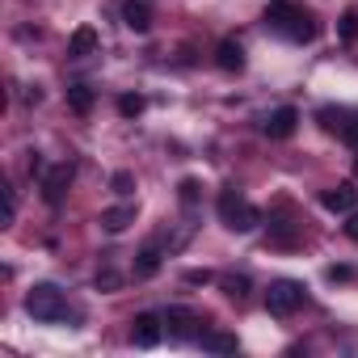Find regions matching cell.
Instances as JSON below:
<instances>
[{
  "mask_svg": "<svg viewBox=\"0 0 358 358\" xmlns=\"http://www.w3.org/2000/svg\"><path fill=\"white\" fill-rule=\"evenodd\" d=\"M266 26L278 30L287 43H312L320 34L316 17L303 5H295V0H270V5H266Z\"/></svg>",
  "mask_w": 358,
  "mask_h": 358,
  "instance_id": "cell-1",
  "label": "cell"
},
{
  "mask_svg": "<svg viewBox=\"0 0 358 358\" xmlns=\"http://www.w3.org/2000/svg\"><path fill=\"white\" fill-rule=\"evenodd\" d=\"M215 207H220V220H224L228 232H241V236H245V232H253V228L262 224V211H257L253 203H245V194H241L236 186H224Z\"/></svg>",
  "mask_w": 358,
  "mask_h": 358,
  "instance_id": "cell-2",
  "label": "cell"
},
{
  "mask_svg": "<svg viewBox=\"0 0 358 358\" xmlns=\"http://www.w3.org/2000/svg\"><path fill=\"white\" fill-rule=\"evenodd\" d=\"M26 312H30L34 320H43V324H55V320L68 316V299H64L59 287L38 282V287H30V295H26Z\"/></svg>",
  "mask_w": 358,
  "mask_h": 358,
  "instance_id": "cell-3",
  "label": "cell"
},
{
  "mask_svg": "<svg viewBox=\"0 0 358 358\" xmlns=\"http://www.w3.org/2000/svg\"><path fill=\"white\" fill-rule=\"evenodd\" d=\"M303 303H308V291H303V282H295V278H278V282H270V291H266L270 316H291V312H299Z\"/></svg>",
  "mask_w": 358,
  "mask_h": 358,
  "instance_id": "cell-4",
  "label": "cell"
},
{
  "mask_svg": "<svg viewBox=\"0 0 358 358\" xmlns=\"http://www.w3.org/2000/svg\"><path fill=\"white\" fill-rule=\"evenodd\" d=\"M164 329L173 341H199L203 337V316L194 308H169L164 312Z\"/></svg>",
  "mask_w": 358,
  "mask_h": 358,
  "instance_id": "cell-5",
  "label": "cell"
},
{
  "mask_svg": "<svg viewBox=\"0 0 358 358\" xmlns=\"http://www.w3.org/2000/svg\"><path fill=\"white\" fill-rule=\"evenodd\" d=\"M72 177H76V164H55V169L43 173V199H47L51 207L64 203V194H68V186H72Z\"/></svg>",
  "mask_w": 358,
  "mask_h": 358,
  "instance_id": "cell-6",
  "label": "cell"
},
{
  "mask_svg": "<svg viewBox=\"0 0 358 358\" xmlns=\"http://www.w3.org/2000/svg\"><path fill=\"white\" fill-rule=\"evenodd\" d=\"M160 337H164V316H156V312H139V316L131 320V341H135L139 350H152Z\"/></svg>",
  "mask_w": 358,
  "mask_h": 358,
  "instance_id": "cell-7",
  "label": "cell"
},
{
  "mask_svg": "<svg viewBox=\"0 0 358 358\" xmlns=\"http://www.w3.org/2000/svg\"><path fill=\"white\" fill-rule=\"evenodd\" d=\"M295 127H299V110H295V106H278V110L266 118V127H262V131H266L270 139H291V135H295Z\"/></svg>",
  "mask_w": 358,
  "mask_h": 358,
  "instance_id": "cell-8",
  "label": "cell"
},
{
  "mask_svg": "<svg viewBox=\"0 0 358 358\" xmlns=\"http://www.w3.org/2000/svg\"><path fill=\"white\" fill-rule=\"evenodd\" d=\"M320 207L333 211V215H350V211L358 207V190H354V186H333V190L320 194Z\"/></svg>",
  "mask_w": 358,
  "mask_h": 358,
  "instance_id": "cell-9",
  "label": "cell"
},
{
  "mask_svg": "<svg viewBox=\"0 0 358 358\" xmlns=\"http://www.w3.org/2000/svg\"><path fill=\"white\" fill-rule=\"evenodd\" d=\"M122 26L135 30V34L152 30V5H148V0H127V5H122Z\"/></svg>",
  "mask_w": 358,
  "mask_h": 358,
  "instance_id": "cell-10",
  "label": "cell"
},
{
  "mask_svg": "<svg viewBox=\"0 0 358 358\" xmlns=\"http://www.w3.org/2000/svg\"><path fill=\"white\" fill-rule=\"evenodd\" d=\"M68 55H72V59H89V55H97V30H93V26H76L72 38H68Z\"/></svg>",
  "mask_w": 358,
  "mask_h": 358,
  "instance_id": "cell-11",
  "label": "cell"
},
{
  "mask_svg": "<svg viewBox=\"0 0 358 358\" xmlns=\"http://www.w3.org/2000/svg\"><path fill=\"white\" fill-rule=\"evenodd\" d=\"M160 262H164V257H160V245H143V249L135 253L131 274H135V278H156V274H160Z\"/></svg>",
  "mask_w": 358,
  "mask_h": 358,
  "instance_id": "cell-12",
  "label": "cell"
},
{
  "mask_svg": "<svg viewBox=\"0 0 358 358\" xmlns=\"http://www.w3.org/2000/svg\"><path fill=\"white\" fill-rule=\"evenodd\" d=\"M215 64H220L224 72H241V68H245V47H241L236 38H224V43L215 47Z\"/></svg>",
  "mask_w": 358,
  "mask_h": 358,
  "instance_id": "cell-13",
  "label": "cell"
},
{
  "mask_svg": "<svg viewBox=\"0 0 358 358\" xmlns=\"http://www.w3.org/2000/svg\"><path fill=\"white\" fill-rule=\"evenodd\" d=\"M131 224H135V207H131V203H118V207L101 211V228H106V232H127Z\"/></svg>",
  "mask_w": 358,
  "mask_h": 358,
  "instance_id": "cell-14",
  "label": "cell"
},
{
  "mask_svg": "<svg viewBox=\"0 0 358 358\" xmlns=\"http://www.w3.org/2000/svg\"><path fill=\"white\" fill-rule=\"evenodd\" d=\"M270 241H274V245H282V249L299 241V228L291 224V215H270Z\"/></svg>",
  "mask_w": 358,
  "mask_h": 358,
  "instance_id": "cell-15",
  "label": "cell"
},
{
  "mask_svg": "<svg viewBox=\"0 0 358 358\" xmlns=\"http://www.w3.org/2000/svg\"><path fill=\"white\" fill-rule=\"evenodd\" d=\"M68 106H72L76 114H89V110H93V89H89V85H68Z\"/></svg>",
  "mask_w": 358,
  "mask_h": 358,
  "instance_id": "cell-16",
  "label": "cell"
},
{
  "mask_svg": "<svg viewBox=\"0 0 358 358\" xmlns=\"http://www.w3.org/2000/svg\"><path fill=\"white\" fill-rule=\"evenodd\" d=\"M199 341H203L211 354H236V337H232V333H203Z\"/></svg>",
  "mask_w": 358,
  "mask_h": 358,
  "instance_id": "cell-17",
  "label": "cell"
},
{
  "mask_svg": "<svg viewBox=\"0 0 358 358\" xmlns=\"http://www.w3.org/2000/svg\"><path fill=\"white\" fill-rule=\"evenodd\" d=\"M337 38H341L345 47L358 43V9H345V13H341V22H337Z\"/></svg>",
  "mask_w": 358,
  "mask_h": 358,
  "instance_id": "cell-18",
  "label": "cell"
},
{
  "mask_svg": "<svg viewBox=\"0 0 358 358\" xmlns=\"http://www.w3.org/2000/svg\"><path fill=\"white\" fill-rule=\"evenodd\" d=\"M220 287H224V295H228V299H236V303H245V299H249V291H253L245 274H241V278H224Z\"/></svg>",
  "mask_w": 358,
  "mask_h": 358,
  "instance_id": "cell-19",
  "label": "cell"
},
{
  "mask_svg": "<svg viewBox=\"0 0 358 358\" xmlns=\"http://www.w3.org/2000/svg\"><path fill=\"white\" fill-rule=\"evenodd\" d=\"M337 135L358 152V110H345V118H341V127H337Z\"/></svg>",
  "mask_w": 358,
  "mask_h": 358,
  "instance_id": "cell-20",
  "label": "cell"
},
{
  "mask_svg": "<svg viewBox=\"0 0 358 358\" xmlns=\"http://www.w3.org/2000/svg\"><path fill=\"white\" fill-rule=\"evenodd\" d=\"M199 194H203V186L194 182V177H186V182L177 186V199H182V207H186V211H194V207H199Z\"/></svg>",
  "mask_w": 358,
  "mask_h": 358,
  "instance_id": "cell-21",
  "label": "cell"
},
{
  "mask_svg": "<svg viewBox=\"0 0 358 358\" xmlns=\"http://www.w3.org/2000/svg\"><path fill=\"white\" fill-rule=\"evenodd\" d=\"M143 106H148V101H143L139 93H122V97H118V114H122V118H139Z\"/></svg>",
  "mask_w": 358,
  "mask_h": 358,
  "instance_id": "cell-22",
  "label": "cell"
},
{
  "mask_svg": "<svg viewBox=\"0 0 358 358\" xmlns=\"http://www.w3.org/2000/svg\"><path fill=\"white\" fill-rule=\"evenodd\" d=\"M110 190H114V194H118V199H127V194H131V190H135V177H131V173H127V169H118V173H114V177H110Z\"/></svg>",
  "mask_w": 358,
  "mask_h": 358,
  "instance_id": "cell-23",
  "label": "cell"
},
{
  "mask_svg": "<svg viewBox=\"0 0 358 358\" xmlns=\"http://www.w3.org/2000/svg\"><path fill=\"white\" fill-rule=\"evenodd\" d=\"M118 287H122V274H114V270L97 274V291H118Z\"/></svg>",
  "mask_w": 358,
  "mask_h": 358,
  "instance_id": "cell-24",
  "label": "cell"
},
{
  "mask_svg": "<svg viewBox=\"0 0 358 358\" xmlns=\"http://www.w3.org/2000/svg\"><path fill=\"white\" fill-rule=\"evenodd\" d=\"M17 220V194H13V186H5V224H13Z\"/></svg>",
  "mask_w": 358,
  "mask_h": 358,
  "instance_id": "cell-25",
  "label": "cell"
},
{
  "mask_svg": "<svg viewBox=\"0 0 358 358\" xmlns=\"http://www.w3.org/2000/svg\"><path fill=\"white\" fill-rule=\"evenodd\" d=\"M345 278H354L350 266H329V282H345Z\"/></svg>",
  "mask_w": 358,
  "mask_h": 358,
  "instance_id": "cell-26",
  "label": "cell"
},
{
  "mask_svg": "<svg viewBox=\"0 0 358 358\" xmlns=\"http://www.w3.org/2000/svg\"><path fill=\"white\" fill-rule=\"evenodd\" d=\"M186 282L190 287H203V282H211V270H186Z\"/></svg>",
  "mask_w": 358,
  "mask_h": 358,
  "instance_id": "cell-27",
  "label": "cell"
},
{
  "mask_svg": "<svg viewBox=\"0 0 358 358\" xmlns=\"http://www.w3.org/2000/svg\"><path fill=\"white\" fill-rule=\"evenodd\" d=\"M345 236L358 241V211H350V220H345Z\"/></svg>",
  "mask_w": 358,
  "mask_h": 358,
  "instance_id": "cell-28",
  "label": "cell"
}]
</instances>
